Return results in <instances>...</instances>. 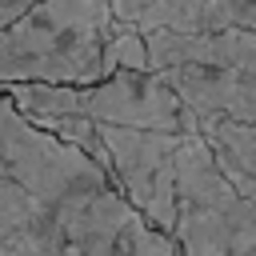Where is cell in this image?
Masks as SVG:
<instances>
[{
  "label": "cell",
  "instance_id": "10",
  "mask_svg": "<svg viewBox=\"0 0 256 256\" xmlns=\"http://www.w3.org/2000/svg\"><path fill=\"white\" fill-rule=\"evenodd\" d=\"M212 160H216L220 176H224V180H228V184H232V188H236V192H240V196H244V200H248V204L256 208V180H252V176H244L240 168H232V164H228L224 156H212Z\"/></svg>",
  "mask_w": 256,
  "mask_h": 256
},
{
  "label": "cell",
  "instance_id": "3",
  "mask_svg": "<svg viewBox=\"0 0 256 256\" xmlns=\"http://www.w3.org/2000/svg\"><path fill=\"white\" fill-rule=\"evenodd\" d=\"M148 72H156L196 120H232L256 132V36H144Z\"/></svg>",
  "mask_w": 256,
  "mask_h": 256
},
{
  "label": "cell",
  "instance_id": "4",
  "mask_svg": "<svg viewBox=\"0 0 256 256\" xmlns=\"http://www.w3.org/2000/svg\"><path fill=\"white\" fill-rule=\"evenodd\" d=\"M8 104L24 120H88V124H112V128H136V132H160V136H188L196 132V116L184 108V100L156 76V72H112L108 80L92 88H40V84H16L0 88Z\"/></svg>",
  "mask_w": 256,
  "mask_h": 256
},
{
  "label": "cell",
  "instance_id": "1",
  "mask_svg": "<svg viewBox=\"0 0 256 256\" xmlns=\"http://www.w3.org/2000/svg\"><path fill=\"white\" fill-rule=\"evenodd\" d=\"M0 180L40 204L80 256H112L128 200L112 176L72 144L24 120L0 92Z\"/></svg>",
  "mask_w": 256,
  "mask_h": 256
},
{
  "label": "cell",
  "instance_id": "2",
  "mask_svg": "<svg viewBox=\"0 0 256 256\" xmlns=\"http://www.w3.org/2000/svg\"><path fill=\"white\" fill-rule=\"evenodd\" d=\"M108 0H40L0 28V88H92L100 84Z\"/></svg>",
  "mask_w": 256,
  "mask_h": 256
},
{
  "label": "cell",
  "instance_id": "6",
  "mask_svg": "<svg viewBox=\"0 0 256 256\" xmlns=\"http://www.w3.org/2000/svg\"><path fill=\"white\" fill-rule=\"evenodd\" d=\"M92 136L104 152V172L112 176L116 192L128 200V208L172 240L176 228V148L180 136L160 132H136V128H112L92 124Z\"/></svg>",
  "mask_w": 256,
  "mask_h": 256
},
{
  "label": "cell",
  "instance_id": "5",
  "mask_svg": "<svg viewBox=\"0 0 256 256\" xmlns=\"http://www.w3.org/2000/svg\"><path fill=\"white\" fill-rule=\"evenodd\" d=\"M180 256H256V208L220 176L200 132L176 148V228Z\"/></svg>",
  "mask_w": 256,
  "mask_h": 256
},
{
  "label": "cell",
  "instance_id": "11",
  "mask_svg": "<svg viewBox=\"0 0 256 256\" xmlns=\"http://www.w3.org/2000/svg\"><path fill=\"white\" fill-rule=\"evenodd\" d=\"M32 4H40V0H0V28H4V24H12L20 12H28Z\"/></svg>",
  "mask_w": 256,
  "mask_h": 256
},
{
  "label": "cell",
  "instance_id": "9",
  "mask_svg": "<svg viewBox=\"0 0 256 256\" xmlns=\"http://www.w3.org/2000/svg\"><path fill=\"white\" fill-rule=\"evenodd\" d=\"M196 132H200V140L208 144L212 156H224L232 168H240L244 176L256 180V132L252 128L208 116V120H196Z\"/></svg>",
  "mask_w": 256,
  "mask_h": 256
},
{
  "label": "cell",
  "instance_id": "7",
  "mask_svg": "<svg viewBox=\"0 0 256 256\" xmlns=\"http://www.w3.org/2000/svg\"><path fill=\"white\" fill-rule=\"evenodd\" d=\"M108 12L140 36H256V0H108Z\"/></svg>",
  "mask_w": 256,
  "mask_h": 256
},
{
  "label": "cell",
  "instance_id": "8",
  "mask_svg": "<svg viewBox=\"0 0 256 256\" xmlns=\"http://www.w3.org/2000/svg\"><path fill=\"white\" fill-rule=\"evenodd\" d=\"M0 256H80L56 220L20 188L0 180Z\"/></svg>",
  "mask_w": 256,
  "mask_h": 256
}]
</instances>
